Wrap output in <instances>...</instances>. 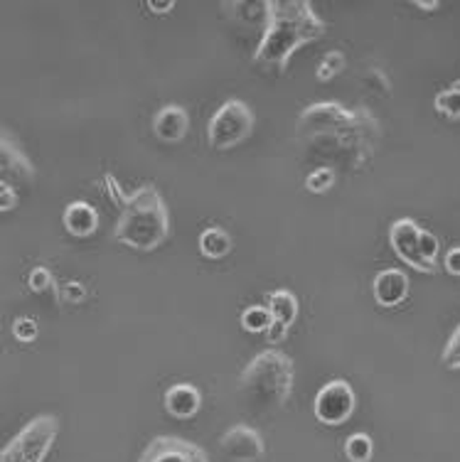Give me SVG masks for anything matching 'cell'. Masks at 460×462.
<instances>
[{
	"label": "cell",
	"mask_w": 460,
	"mask_h": 462,
	"mask_svg": "<svg viewBox=\"0 0 460 462\" xmlns=\"http://www.w3.org/2000/svg\"><path fill=\"white\" fill-rule=\"evenodd\" d=\"M345 54L340 52V50H333V52H328L323 60H320V67L318 71H315V77H318L320 81H330L333 77H337L340 71L345 69Z\"/></svg>",
	"instance_id": "cell-21"
},
{
	"label": "cell",
	"mask_w": 460,
	"mask_h": 462,
	"mask_svg": "<svg viewBox=\"0 0 460 462\" xmlns=\"http://www.w3.org/2000/svg\"><path fill=\"white\" fill-rule=\"evenodd\" d=\"M288 329L291 328H284V325H278V322H271V328L266 329V339L271 342V345H281L288 339Z\"/></svg>",
	"instance_id": "cell-31"
},
{
	"label": "cell",
	"mask_w": 460,
	"mask_h": 462,
	"mask_svg": "<svg viewBox=\"0 0 460 462\" xmlns=\"http://www.w3.org/2000/svg\"><path fill=\"white\" fill-rule=\"evenodd\" d=\"M37 335H40V328H37L35 318H27V315H20L13 320V337L23 342V345H30L35 342Z\"/></svg>",
	"instance_id": "cell-23"
},
{
	"label": "cell",
	"mask_w": 460,
	"mask_h": 462,
	"mask_svg": "<svg viewBox=\"0 0 460 462\" xmlns=\"http://www.w3.org/2000/svg\"><path fill=\"white\" fill-rule=\"evenodd\" d=\"M354 406H357V396H354V389L350 386V382L333 379L315 396L313 413L323 426H343L354 413Z\"/></svg>",
	"instance_id": "cell-7"
},
{
	"label": "cell",
	"mask_w": 460,
	"mask_h": 462,
	"mask_svg": "<svg viewBox=\"0 0 460 462\" xmlns=\"http://www.w3.org/2000/svg\"><path fill=\"white\" fill-rule=\"evenodd\" d=\"M443 266H446V271H448L451 276L460 278V246H453V249L446 251Z\"/></svg>",
	"instance_id": "cell-30"
},
{
	"label": "cell",
	"mask_w": 460,
	"mask_h": 462,
	"mask_svg": "<svg viewBox=\"0 0 460 462\" xmlns=\"http://www.w3.org/2000/svg\"><path fill=\"white\" fill-rule=\"evenodd\" d=\"M148 8H151V13H170L175 8V3L173 0H153V3H148Z\"/></svg>",
	"instance_id": "cell-32"
},
{
	"label": "cell",
	"mask_w": 460,
	"mask_h": 462,
	"mask_svg": "<svg viewBox=\"0 0 460 462\" xmlns=\"http://www.w3.org/2000/svg\"><path fill=\"white\" fill-rule=\"evenodd\" d=\"M220 448L231 462H258L266 453L261 433L247 423H237L230 430H224V436L220 438Z\"/></svg>",
	"instance_id": "cell-11"
},
{
	"label": "cell",
	"mask_w": 460,
	"mask_h": 462,
	"mask_svg": "<svg viewBox=\"0 0 460 462\" xmlns=\"http://www.w3.org/2000/svg\"><path fill=\"white\" fill-rule=\"evenodd\" d=\"M390 246L397 254L399 261H404L408 268L418 273L434 276L436 268H431L421 256V226L408 217H401L390 226Z\"/></svg>",
	"instance_id": "cell-8"
},
{
	"label": "cell",
	"mask_w": 460,
	"mask_h": 462,
	"mask_svg": "<svg viewBox=\"0 0 460 462\" xmlns=\"http://www.w3.org/2000/svg\"><path fill=\"white\" fill-rule=\"evenodd\" d=\"M254 131V111L247 101L230 98L224 101L207 124V141L214 151H230L244 143Z\"/></svg>",
	"instance_id": "cell-6"
},
{
	"label": "cell",
	"mask_w": 460,
	"mask_h": 462,
	"mask_svg": "<svg viewBox=\"0 0 460 462\" xmlns=\"http://www.w3.org/2000/svg\"><path fill=\"white\" fill-rule=\"evenodd\" d=\"M296 366L281 349L258 352L239 376V392L258 411L284 409L293 393Z\"/></svg>",
	"instance_id": "cell-4"
},
{
	"label": "cell",
	"mask_w": 460,
	"mask_h": 462,
	"mask_svg": "<svg viewBox=\"0 0 460 462\" xmlns=\"http://www.w3.org/2000/svg\"><path fill=\"white\" fill-rule=\"evenodd\" d=\"M18 187H13L10 182H3V180H0V214L13 212V209L18 207Z\"/></svg>",
	"instance_id": "cell-26"
},
{
	"label": "cell",
	"mask_w": 460,
	"mask_h": 462,
	"mask_svg": "<svg viewBox=\"0 0 460 462\" xmlns=\"http://www.w3.org/2000/svg\"><path fill=\"white\" fill-rule=\"evenodd\" d=\"M35 165L20 148L15 135L0 128V180L13 187H30L35 182Z\"/></svg>",
	"instance_id": "cell-9"
},
{
	"label": "cell",
	"mask_w": 460,
	"mask_h": 462,
	"mask_svg": "<svg viewBox=\"0 0 460 462\" xmlns=\"http://www.w3.org/2000/svg\"><path fill=\"white\" fill-rule=\"evenodd\" d=\"M27 285L33 293H47V291H54V276L52 271L47 266H35L27 276Z\"/></svg>",
	"instance_id": "cell-24"
},
{
	"label": "cell",
	"mask_w": 460,
	"mask_h": 462,
	"mask_svg": "<svg viewBox=\"0 0 460 462\" xmlns=\"http://www.w3.org/2000/svg\"><path fill=\"white\" fill-rule=\"evenodd\" d=\"M60 433L57 416L42 413L20 428L0 450V462H44Z\"/></svg>",
	"instance_id": "cell-5"
},
{
	"label": "cell",
	"mask_w": 460,
	"mask_h": 462,
	"mask_svg": "<svg viewBox=\"0 0 460 462\" xmlns=\"http://www.w3.org/2000/svg\"><path fill=\"white\" fill-rule=\"evenodd\" d=\"M333 185H335V172L330 168H315L313 172H308V178H305L308 192H315V195L328 192Z\"/></svg>",
	"instance_id": "cell-22"
},
{
	"label": "cell",
	"mask_w": 460,
	"mask_h": 462,
	"mask_svg": "<svg viewBox=\"0 0 460 462\" xmlns=\"http://www.w3.org/2000/svg\"><path fill=\"white\" fill-rule=\"evenodd\" d=\"M381 141V125L364 106L318 101L303 108L296 121V143L305 161L333 172H360L372 162Z\"/></svg>",
	"instance_id": "cell-1"
},
{
	"label": "cell",
	"mask_w": 460,
	"mask_h": 462,
	"mask_svg": "<svg viewBox=\"0 0 460 462\" xmlns=\"http://www.w3.org/2000/svg\"><path fill=\"white\" fill-rule=\"evenodd\" d=\"M345 455L350 462H370L374 455L372 438L367 433H352L345 443Z\"/></svg>",
	"instance_id": "cell-20"
},
{
	"label": "cell",
	"mask_w": 460,
	"mask_h": 462,
	"mask_svg": "<svg viewBox=\"0 0 460 462\" xmlns=\"http://www.w3.org/2000/svg\"><path fill=\"white\" fill-rule=\"evenodd\" d=\"M239 320L241 328L251 332V335H266V329L271 328L274 318H271V312H268L266 305H249L247 310L241 312Z\"/></svg>",
	"instance_id": "cell-19"
},
{
	"label": "cell",
	"mask_w": 460,
	"mask_h": 462,
	"mask_svg": "<svg viewBox=\"0 0 460 462\" xmlns=\"http://www.w3.org/2000/svg\"><path fill=\"white\" fill-rule=\"evenodd\" d=\"M414 5H418L421 10H436V8H438V3H436V0H434V3H421V0H418V3H414Z\"/></svg>",
	"instance_id": "cell-33"
},
{
	"label": "cell",
	"mask_w": 460,
	"mask_h": 462,
	"mask_svg": "<svg viewBox=\"0 0 460 462\" xmlns=\"http://www.w3.org/2000/svg\"><path fill=\"white\" fill-rule=\"evenodd\" d=\"M190 131V114L177 104L163 106L153 118V134L163 143H180Z\"/></svg>",
	"instance_id": "cell-13"
},
{
	"label": "cell",
	"mask_w": 460,
	"mask_h": 462,
	"mask_svg": "<svg viewBox=\"0 0 460 462\" xmlns=\"http://www.w3.org/2000/svg\"><path fill=\"white\" fill-rule=\"evenodd\" d=\"M170 236V212L155 185L133 189L121 207L114 241L136 251H153Z\"/></svg>",
	"instance_id": "cell-3"
},
{
	"label": "cell",
	"mask_w": 460,
	"mask_h": 462,
	"mask_svg": "<svg viewBox=\"0 0 460 462\" xmlns=\"http://www.w3.org/2000/svg\"><path fill=\"white\" fill-rule=\"evenodd\" d=\"M364 81H367V87L377 91V94H390L391 89L390 77H387L381 69H377V67H372V69L364 74Z\"/></svg>",
	"instance_id": "cell-27"
},
{
	"label": "cell",
	"mask_w": 460,
	"mask_h": 462,
	"mask_svg": "<svg viewBox=\"0 0 460 462\" xmlns=\"http://www.w3.org/2000/svg\"><path fill=\"white\" fill-rule=\"evenodd\" d=\"M408 278L404 271L399 268H384L380 271L372 281L374 300L380 302L381 308H397L408 298Z\"/></svg>",
	"instance_id": "cell-12"
},
{
	"label": "cell",
	"mask_w": 460,
	"mask_h": 462,
	"mask_svg": "<svg viewBox=\"0 0 460 462\" xmlns=\"http://www.w3.org/2000/svg\"><path fill=\"white\" fill-rule=\"evenodd\" d=\"M62 224L74 239H89L99 229V212L84 199H74L64 207Z\"/></svg>",
	"instance_id": "cell-15"
},
{
	"label": "cell",
	"mask_w": 460,
	"mask_h": 462,
	"mask_svg": "<svg viewBox=\"0 0 460 462\" xmlns=\"http://www.w3.org/2000/svg\"><path fill=\"white\" fill-rule=\"evenodd\" d=\"M268 312H271V318L278 325H284V328H291L296 318H298V298L288 291V288H278V291H271L268 293Z\"/></svg>",
	"instance_id": "cell-16"
},
{
	"label": "cell",
	"mask_w": 460,
	"mask_h": 462,
	"mask_svg": "<svg viewBox=\"0 0 460 462\" xmlns=\"http://www.w3.org/2000/svg\"><path fill=\"white\" fill-rule=\"evenodd\" d=\"M441 362L446 369H460V325L453 329L451 339L443 346Z\"/></svg>",
	"instance_id": "cell-25"
},
{
	"label": "cell",
	"mask_w": 460,
	"mask_h": 462,
	"mask_svg": "<svg viewBox=\"0 0 460 462\" xmlns=\"http://www.w3.org/2000/svg\"><path fill=\"white\" fill-rule=\"evenodd\" d=\"M434 106L443 118L460 121V81H455L451 87H446L443 91H438L434 98Z\"/></svg>",
	"instance_id": "cell-18"
},
{
	"label": "cell",
	"mask_w": 460,
	"mask_h": 462,
	"mask_svg": "<svg viewBox=\"0 0 460 462\" xmlns=\"http://www.w3.org/2000/svg\"><path fill=\"white\" fill-rule=\"evenodd\" d=\"M200 254L210 261H220V258H227L231 251V236L230 231H224L221 226H207V229L200 234Z\"/></svg>",
	"instance_id": "cell-17"
},
{
	"label": "cell",
	"mask_w": 460,
	"mask_h": 462,
	"mask_svg": "<svg viewBox=\"0 0 460 462\" xmlns=\"http://www.w3.org/2000/svg\"><path fill=\"white\" fill-rule=\"evenodd\" d=\"M60 298L67 302H84L87 300V285H81L80 281H67L60 291Z\"/></svg>",
	"instance_id": "cell-28"
},
{
	"label": "cell",
	"mask_w": 460,
	"mask_h": 462,
	"mask_svg": "<svg viewBox=\"0 0 460 462\" xmlns=\"http://www.w3.org/2000/svg\"><path fill=\"white\" fill-rule=\"evenodd\" d=\"M165 411L177 420L197 416V411L202 409V393L192 383H173L165 396H163Z\"/></svg>",
	"instance_id": "cell-14"
},
{
	"label": "cell",
	"mask_w": 460,
	"mask_h": 462,
	"mask_svg": "<svg viewBox=\"0 0 460 462\" xmlns=\"http://www.w3.org/2000/svg\"><path fill=\"white\" fill-rule=\"evenodd\" d=\"M325 32V20L308 0H268L264 3V35L254 52V64L261 71H284L293 54Z\"/></svg>",
	"instance_id": "cell-2"
},
{
	"label": "cell",
	"mask_w": 460,
	"mask_h": 462,
	"mask_svg": "<svg viewBox=\"0 0 460 462\" xmlns=\"http://www.w3.org/2000/svg\"><path fill=\"white\" fill-rule=\"evenodd\" d=\"M104 187H107V195L111 197V202H116L118 207H124V202L128 199V195H126L124 189H121V185H118V180L114 178V175H104Z\"/></svg>",
	"instance_id": "cell-29"
},
{
	"label": "cell",
	"mask_w": 460,
	"mask_h": 462,
	"mask_svg": "<svg viewBox=\"0 0 460 462\" xmlns=\"http://www.w3.org/2000/svg\"><path fill=\"white\" fill-rule=\"evenodd\" d=\"M138 462H212L202 448L185 438L158 436L143 448Z\"/></svg>",
	"instance_id": "cell-10"
}]
</instances>
